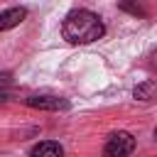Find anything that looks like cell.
<instances>
[{
	"instance_id": "cell-1",
	"label": "cell",
	"mask_w": 157,
	"mask_h": 157,
	"mask_svg": "<svg viewBox=\"0 0 157 157\" xmlns=\"http://www.w3.org/2000/svg\"><path fill=\"white\" fill-rule=\"evenodd\" d=\"M61 34L69 44H91L105 34L103 20L91 10H71L61 22Z\"/></svg>"
},
{
	"instance_id": "cell-2",
	"label": "cell",
	"mask_w": 157,
	"mask_h": 157,
	"mask_svg": "<svg viewBox=\"0 0 157 157\" xmlns=\"http://www.w3.org/2000/svg\"><path fill=\"white\" fill-rule=\"evenodd\" d=\"M132 150H135L132 132L118 130V132H110V137L103 147V157H128V155H132Z\"/></svg>"
},
{
	"instance_id": "cell-3",
	"label": "cell",
	"mask_w": 157,
	"mask_h": 157,
	"mask_svg": "<svg viewBox=\"0 0 157 157\" xmlns=\"http://www.w3.org/2000/svg\"><path fill=\"white\" fill-rule=\"evenodd\" d=\"M25 103L34 110H49V113H59V110H69V101L59 98V96H27Z\"/></svg>"
},
{
	"instance_id": "cell-4",
	"label": "cell",
	"mask_w": 157,
	"mask_h": 157,
	"mask_svg": "<svg viewBox=\"0 0 157 157\" xmlns=\"http://www.w3.org/2000/svg\"><path fill=\"white\" fill-rule=\"evenodd\" d=\"M25 17H27V10H25L22 5H20V7H7V10H2V12H0V32L17 27Z\"/></svg>"
},
{
	"instance_id": "cell-5",
	"label": "cell",
	"mask_w": 157,
	"mask_h": 157,
	"mask_svg": "<svg viewBox=\"0 0 157 157\" xmlns=\"http://www.w3.org/2000/svg\"><path fill=\"white\" fill-rule=\"evenodd\" d=\"M29 157H64V147L54 140H42L32 147Z\"/></svg>"
},
{
	"instance_id": "cell-6",
	"label": "cell",
	"mask_w": 157,
	"mask_h": 157,
	"mask_svg": "<svg viewBox=\"0 0 157 157\" xmlns=\"http://www.w3.org/2000/svg\"><path fill=\"white\" fill-rule=\"evenodd\" d=\"M155 93H157V83L152 78H147V81H142L132 88V96L137 101H155Z\"/></svg>"
},
{
	"instance_id": "cell-7",
	"label": "cell",
	"mask_w": 157,
	"mask_h": 157,
	"mask_svg": "<svg viewBox=\"0 0 157 157\" xmlns=\"http://www.w3.org/2000/svg\"><path fill=\"white\" fill-rule=\"evenodd\" d=\"M118 7L123 12H128V15H135V17H145L147 15L140 0H118Z\"/></svg>"
},
{
	"instance_id": "cell-8",
	"label": "cell",
	"mask_w": 157,
	"mask_h": 157,
	"mask_svg": "<svg viewBox=\"0 0 157 157\" xmlns=\"http://www.w3.org/2000/svg\"><path fill=\"white\" fill-rule=\"evenodd\" d=\"M10 93H12V74L0 71V101H7Z\"/></svg>"
}]
</instances>
